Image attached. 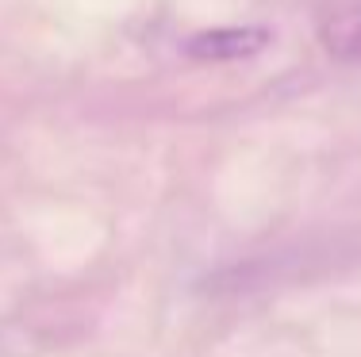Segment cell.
Returning a JSON list of instances; mask_svg holds the SVG:
<instances>
[{
	"instance_id": "obj_1",
	"label": "cell",
	"mask_w": 361,
	"mask_h": 357,
	"mask_svg": "<svg viewBox=\"0 0 361 357\" xmlns=\"http://www.w3.org/2000/svg\"><path fill=\"white\" fill-rule=\"evenodd\" d=\"M269 27L257 23H231V27H212L196 31L185 42V54L196 62H238V58H254L269 46Z\"/></svg>"
},
{
	"instance_id": "obj_2",
	"label": "cell",
	"mask_w": 361,
	"mask_h": 357,
	"mask_svg": "<svg viewBox=\"0 0 361 357\" xmlns=\"http://www.w3.org/2000/svg\"><path fill=\"white\" fill-rule=\"evenodd\" d=\"M357 54H361V42H357Z\"/></svg>"
}]
</instances>
